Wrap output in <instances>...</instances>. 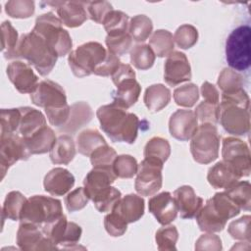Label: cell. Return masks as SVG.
I'll list each match as a JSON object with an SVG mask.
<instances>
[{
  "instance_id": "1",
  "label": "cell",
  "mask_w": 251,
  "mask_h": 251,
  "mask_svg": "<svg viewBox=\"0 0 251 251\" xmlns=\"http://www.w3.org/2000/svg\"><path fill=\"white\" fill-rule=\"evenodd\" d=\"M101 129L113 142L134 143L138 134V117L116 103L103 105L96 111Z\"/></svg>"
},
{
  "instance_id": "2",
  "label": "cell",
  "mask_w": 251,
  "mask_h": 251,
  "mask_svg": "<svg viewBox=\"0 0 251 251\" xmlns=\"http://www.w3.org/2000/svg\"><path fill=\"white\" fill-rule=\"evenodd\" d=\"M250 99L247 92L238 90L222 93L219 121L224 129L233 135H245L250 130Z\"/></svg>"
},
{
  "instance_id": "3",
  "label": "cell",
  "mask_w": 251,
  "mask_h": 251,
  "mask_svg": "<svg viewBox=\"0 0 251 251\" xmlns=\"http://www.w3.org/2000/svg\"><path fill=\"white\" fill-rule=\"evenodd\" d=\"M240 211V207L226 191L217 192L200 208L195 219L202 231L219 232L226 227L227 220L237 216Z\"/></svg>"
},
{
  "instance_id": "4",
  "label": "cell",
  "mask_w": 251,
  "mask_h": 251,
  "mask_svg": "<svg viewBox=\"0 0 251 251\" xmlns=\"http://www.w3.org/2000/svg\"><path fill=\"white\" fill-rule=\"evenodd\" d=\"M16 56L26 60L27 64L32 66L42 76L51 73L58 59L55 51L33 30L21 35Z\"/></svg>"
},
{
  "instance_id": "5",
  "label": "cell",
  "mask_w": 251,
  "mask_h": 251,
  "mask_svg": "<svg viewBox=\"0 0 251 251\" xmlns=\"http://www.w3.org/2000/svg\"><path fill=\"white\" fill-rule=\"evenodd\" d=\"M63 215V208L59 199L45 195H33L25 203L20 221L21 223L33 224L43 229Z\"/></svg>"
},
{
  "instance_id": "6",
  "label": "cell",
  "mask_w": 251,
  "mask_h": 251,
  "mask_svg": "<svg viewBox=\"0 0 251 251\" xmlns=\"http://www.w3.org/2000/svg\"><path fill=\"white\" fill-rule=\"evenodd\" d=\"M61 20L52 12L38 16L35 20L33 31L40 35L55 51L58 57L71 53L73 40L68 30L63 28Z\"/></svg>"
},
{
  "instance_id": "7",
  "label": "cell",
  "mask_w": 251,
  "mask_h": 251,
  "mask_svg": "<svg viewBox=\"0 0 251 251\" xmlns=\"http://www.w3.org/2000/svg\"><path fill=\"white\" fill-rule=\"evenodd\" d=\"M190 140V152L195 162L207 165L219 157L221 135L215 125L201 124Z\"/></svg>"
},
{
  "instance_id": "8",
  "label": "cell",
  "mask_w": 251,
  "mask_h": 251,
  "mask_svg": "<svg viewBox=\"0 0 251 251\" xmlns=\"http://www.w3.org/2000/svg\"><path fill=\"white\" fill-rule=\"evenodd\" d=\"M107 51L103 45L96 41H89L71 51L68 63L73 74L77 77L92 75L97 66L106 58Z\"/></svg>"
},
{
  "instance_id": "9",
  "label": "cell",
  "mask_w": 251,
  "mask_h": 251,
  "mask_svg": "<svg viewBox=\"0 0 251 251\" xmlns=\"http://www.w3.org/2000/svg\"><path fill=\"white\" fill-rule=\"evenodd\" d=\"M251 28L247 25L234 28L226 40V60L234 71H245L250 67Z\"/></svg>"
},
{
  "instance_id": "10",
  "label": "cell",
  "mask_w": 251,
  "mask_h": 251,
  "mask_svg": "<svg viewBox=\"0 0 251 251\" xmlns=\"http://www.w3.org/2000/svg\"><path fill=\"white\" fill-rule=\"evenodd\" d=\"M223 161L230 166L241 177L248 176L251 172V157L247 143L237 137L228 136L223 140Z\"/></svg>"
},
{
  "instance_id": "11",
  "label": "cell",
  "mask_w": 251,
  "mask_h": 251,
  "mask_svg": "<svg viewBox=\"0 0 251 251\" xmlns=\"http://www.w3.org/2000/svg\"><path fill=\"white\" fill-rule=\"evenodd\" d=\"M164 164L162 162L144 158L138 165V171L134 182L136 192L140 196H153L163 184Z\"/></svg>"
},
{
  "instance_id": "12",
  "label": "cell",
  "mask_w": 251,
  "mask_h": 251,
  "mask_svg": "<svg viewBox=\"0 0 251 251\" xmlns=\"http://www.w3.org/2000/svg\"><path fill=\"white\" fill-rule=\"evenodd\" d=\"M30 157L24 138L19 133H1L0 137V169L1 179L4 178L8 169L20 160Z\"/></svg>"
},
{
  "instance_id": "13",
  "label": "cell",
  "mask_w": 251,
  "mask_h": 251,
  "mask_svg": "<svg viewBox=\"0 0 251 251\" xmlns=\"http://www.w3.org/2000/svg\"><path fill=\"white\" fill-rule=\"evenodd\" d=\"M42 231L48 236L58 248L73 249L76 245L82 233L80 226L74 222H69L63 215L55 223L43 228Z\"/></svg>"
},
{
  "instance_id": "14",
  "label": "cell",
  "mask_w": 251,
  "mask_h": 251,
  "mask_svg": "<svg viewBox=\"0 0 251 251\" xmlns=\"http://www.w3.org/2000/svg\"><path fill=\"white\" fill-rule=\"evenodd\" d=\"M16 241L19 248L24 251L59 249L38 226L29 223L20 224Z\"/></svg>"
},
{
  "instance_id": "15",
  "label": "cell",
  "mask_w": 251,
  "mask_h": 251,
  "mask_svg": "<svg viewBox=\"0 0 251 251\" xmlns=\"http://www.w3.org/2000/svg\"><path fill=\"white\" fill-rule=\"evenodd\" d=\"M31 102L44 110L61 108L67 103V95L64 88L57 82L44 79L39 81L36 89L30 94Z\"/></svg>"
},
{
  "instance_id": "16",
  "label": "cell",
  "mask_w": 251,
  "mask_h": 251,
  "mask_svg": "<svg viewBox=\"0 0 251 251\" xmlns=\"http://www.w3.org/2000/svg\"><path fill=\"white\" fill-rule=\"evenodd\" d=\"M9 80L15 88L23 94L32 93L38 85V76L34 74L31 66L23 61H13L6 69Z\"/></svg>"
},
{
  "instance_id": "17",
  "label": "cell",
  "mask_w": 251,
  "mask_h": 251,
  "mask_svg": "<svg viewBox=\"0 0 251 251\" xmlns=\"http://www.w3.org/2000/svg\"><path fill=\"white\" fill-rule=\"evenodd\" d=\"M191 67L186 55L180 51H174L164 65V79L170 86H176L191 79Z\"/></svg>"
},
{
  "instance_id": "18",
  "label": "cell",
  "mask_w": 251,
  "mask_h": 251,
  "mask_svg": "<svg viewBox=\"0 0 251 251\" xmlns=\"http://www.w3.org/2000/svg\"><path fill=\"white\" fill-rule=\"evenodd\" d=\"M198 127V119L194 111L178 109L173 113L169 120L171 135L180 141L190 140Z\"/></svg>"
},
{
  "instance_id": "19",
  "label": "cell",
  "mask_w": 251,
  "mask_h": 251,
  "mask_svg": "<svg viewBox=\"0 0 251 251\" xmlns=\"http://www.w3.org/2000/svg\"><path fill=\"white\" fill-rule=\"evenodd\" d=\"M47 5H50L56 9L58 18L61 20L62 24L68 27L80 26L88 18L85 2H47Z\"/></svg>"
},
{
  "instance_id": "20",
  "label": "cell",
  "mask_w": 251,
  "mask_h": 251,
  "mask_svg": "<svg viewBox=\"0 0 251 251\" xmlns=\"http://www.w3.org/2000/svg\"><path fill=\"white\" fill-rule=\"evenodd\" d=\"M148 209L157 222L163 226L175 221L178 213L175 199L168 191L152 196L148 201Z\"/></svg>"
},
{
  "instance_id": "21",
  "label": "cell",
  "mask_w": 251,
  "mask_h": 251,
  "mask_svg": "<svg viewBox=\"0 0 251 251\" xmlns=\"http://www.w3.org/2000/svg\"><path fill=\"white\" fill-rule=\"evenodd\" d=\"M75 184L74 175L67 169L57 167L50 170L44 176V190L52 196H64Z\"/></svg>"
},
{
  "instance_id": "22",
  "label": "cell",
  "mask_w": 251,
  "mask_h": 251,
  "mask_svg": "<svg viewBox=\"0 0 251 251\" xmlns=\"http://www.w3.org/2000/svg\"><path fill=\"white\" fill-rule=\"evenodd\" d=\"M174 199L181 219H192L203 206L202 197L198 196L190 185H182L174 191Z\"/></svg>"
},
{
  "instance_id": "23",
  "label": "cell",
  "mask_w": 251,
  "mask_h": 251,
  "mask_svg": "<svg viewBox=\"0 0 251 251\" xmlns=\"http://www.w3.org/2000/svg\"><path fill=\"white\" fill-rule=\"evenodd\" d=\"M144 199L139 195L130 193L122 197L112 211L119 214L127 224H131L141 219L144 215Z\"/></svg>"
},
{
  "instance_id": "24",
  "label": "cell",
  "mask_w": 251,
  "mask_h": 251,
  "mask_svg": "<svg viewBox=\"0 0 251 251\" xmlns=\"http://www.w3.org/2000/svg\"><path fill=\"white\" fill-rule=\"evenodd\" d=\"M116 178L113 170L93 168L83 179L84 190L89 199L92 200L99 192L111 186Z\"/></svg>"
},
{
  "instance_id": "25",
  "label": "cell",
  "mask_w": 251,
  "mask_h": 251,
  "mask_svg": "<svg viewBox=\"0 0 251 251\" xmlns=\"http://www.w3.org/2000/svg\"><path fill=\"white\" fill-rule=\"evenodd\" d=\"M116 87L112 92L114 103L126 110L137 102L141 93V86L135 78L125 79L116 84Z\"/></svg>"
},
{
  "instance_id": "26",
  "label": "cell",
  "mask_w": 251,
  "mask_h": 251,
  "mask_svg": "<svg viewBox=\"0 0 251 251\" xmlns=\"http://www.w3.org/2000/svg\"><path fill=\"white\" fill-rule=\"evenodd\" d=\"M93 118V111L90 105L84 101L75 102L71 106V114L68 123L58 128L60 132L75 133L82 126L87 125Z\"/></svg>"
},
{
  "instance_id": "27",
  "label": "cell",
  "mask_w": 251,
  "mask_h": 251,
  "mask_svg": "<svg viewBox=\"0 0 251 251\" xmlns=\"http://www.w3.org/2000/svg\"><path fill=\"white\" fill-rule=\"evenodd\" d=\"M239 179L240 176L224 161H220L212 166L207 174L208 182L216 189H226Z\"/></svg>"
},
{
  "instance_id": "28",
  "label": "cell",
  "mask_w": 251,
  "mask_h": 251,
  "mask_svg": "<svg viewBox=\"0 0 251 251\" xmlns=\"http://www.w3.org/2000/svg\"><path fill=\"white\" fill-rule=\"evenodd\" d=\"M22 118L18 133L26 139L44 127L46 125V118L39 111L31 107H20Z\"/></svg>"
},
{
  "instance_id": "29",
  "label": "cell",
  "mask_w": 251,
  "mask_h": 251,
  "mask_svg": "<svg viewBox=\"0 0 251 251\" xmlns=\"http://www.w3.org/2000/svg\"><path fill=\"white\" fill-rule=\"evenodd\" d=\"M76 153L75 143L70 134H61L57 137L53 147L49 151V157L55 165L70 164Z\"/></svg>"
},
{
  "instance_id": "30",
  "label": "cell",
  "mask_w": 251,
  "mask_h": 251,
  "mask_svg": "<svg viewBox=\"0 0 251 251\" xmlns=\"http://www.w3.org/2000/svg\"><path fill=\"white\" fill-rule=\"evenodd\" d=\"M56 139L57 137L54 130L50 126H45L30 137L24 139V141L29 154L35 155L49 152Z\"/></svg>"
},
{
  "instance_id": "31",
  "label": "cell",
  "mask_w": 251,
  "mask_h": 251,
  "mask_svg": "<svg viewBox=\"0 0 251 251\" xmlns=\"http://www.w3.org/2000/svg\"><path fill=\"white\" fill-rule=\"evenodd\" d=\"M171 96V91L167 86L162 83H156L146 88L143 101L150 112L157 113L169 104Z\"/></svg>"
},
{
  "instance_id": "32",
  "label": "cell",
  "mask_w": 251,
  "mask_h": 251,
  "mask_svg": "<svg viewBox=\"0 0 251 251\" xmlns=\"http://www.w3.org/2000/svg\"><path fill=\"white\" fill-rule=\"evenodd\" d=\"M106 143L105 138L97 129L87 128L78 133L76 137V150L81 155L89 157L96 148Z\"/></svg>"
},
{
  "instance_id": "33",
  "label": "cell",
  "mask_w": 251,
  "mask_h": 251,
  "mask_svg": "<svg viewBox=\"0 0 251 251\" xmlns=\"http://www.w3.org/2000/svg\"><path fill=\"white\" fill-rule=\"evenodd\" d=\"M148 45L156 56L160 58L168 57L172 52H174V36L167 29H157L151 35Z\"/></svg>"
},
{
  "instance_id": "34",
  "label": "cell",
  "mask_w": 251,
  "mask_h": 251,
  "mask_svg": "<svg viewBox=\"0 0 251 251\" xmlns=\"http://www.w3.org/2000/svg\"><path fill=\"white\" fill-rule=\"evenodd\" d=\"M127 31L133 41L144 42L153 31L152 21L146 15H136L130 19Z\"/></svg>"
},
{
  "instance_id": "35",
  "label": "cell",
  "mask_w": 251,
  "mask_h": 251,
  "mask_svg": "<svg viewBox=\"0 0 251 251\" xmlns=\"http://www.w3.org/2000/svg\"><path fill=\"white\" fill-rule=\"evenodd\" d=\"M26 200L25 196L20 191L9 192L3 203L2 220L6 218L12 221H20L21 213Z\"/></svg>"
},
{
  "instance_id": "36",
  "label": "cell",
  "mask_w": 251,
  "mask_h": 251,
  "mask_svg": "<svg viewBox=\"0 0 251 251\" xmlns=\"http://www.w3.org/2000/svg\"><path fill=\"white\" fill-rule=\"evenodd\" d=\"M128 16L123 11L112 10L104 19L102 25L107 32V35L113 36L126 33L129 25Z\"/></svg>"
},
{
  "instance_id": "37",
  "label": "cell",
  "mask_w": 251,
  "mask_h": 251,
  "mask_svg": "<svg viewBox=\"0 0 251 251\" xmlns=\"http://www.w3.org/2000/svg\"><path fill=\"white\" fill-rule=\"evenodd\" d=\"M19 35L17 29L9 21H5L1 25V49L5 59L11 60L17 58L16 49L19 43Z\"/></svg>"
},
{
  "instance_id": "38",
  "label": "cell",
  "mask_w": 251,
  "mask_h": 251,
  "mask_svg": "<svg viewBox=\"0 0 251 251\" xmlns=\"http://www.w3.org/2000/svg\"><path fill=\"white\" fill-rule=\"evenodd\" d=\"M171 155V145L166 138L154 136L150 138L144 147V158L153 159L163 164Z\"/></svg>"
},
{
  "instance_id": "39",
  "label": "cell",
  "mask_w": 251,
  "mask_h": 251,
  "mask_svg": "<svg viewBox=\"0 0 251 251\" xmlns=\"http://www.w3.org/2000/svg\"><path fill=\"white\" fill-rule=\"evenodd\" d=\"M225 191L240 207L241 210L250 211L251 185L249 181L238 180L228 188L225 189Z\"/></svg>"
},
{
  "instance_id": "40",
  "label": "cell",
  "mask_w": 251,
  "mask_h": 251,
  "mask_svg": "<svg viewBox=\"0 0 251 251\" xmlns=\"http://www.w3.org/2000/svg\"><path fill=\"white\" fill-rule=\"evenodd\" d=\"M156 55L148 44H137L130 50L131 65L141 71L150 69L155 62Z\"/></svg>"
},
{
  "instance_id": "41",
  "label": "cell",
  "mask_w": 251,
  "mask_h": 251,
  "mask_svg": "<svg viewBox=\"0 0 251 251\" xmlns=\"http://www.w3.org/2000/svg\"><path fill=\"white\" fill-rule=\"evenodd\" d=\"M137 161L131 155H119L113 163V172L115 176L120 178H131L137 174Z\"/></svg>"
},
{
  "instance_id": "42",
  "label": "cell",
  "mask_w": 251,
  "mask_h": 251,
  "mask_svg": "<svg viewBox=\"0 0 251 251\" xmlns=\"http://www.w3.org/2000/svg\"><path fill=\"white\" fill-rule=\"evenodd\" d=\"M178 239V231L176 226L166 225L160 227L155 234L157 248L160 251L176 250V244Z\"/></svg>"
},
{
  "instance_id": "43",
  "label": "cell",
  "mask_w": 251,
  "mask_h": 251,
  "mask_svg": "<svg viewBox=\"0 0 251 251\" xmlns=\"http://www.w3.org/2000/svg\"><path fill=\"white\" fill-rule=\"evenodd\" d=\"M122 198V193L119 189L113 186L99 192L93 199L92 202L96 210L100 213L111 212L116 203Z\"/></svg>"
},
{
  "instance_id": "44",
  "label": "cell",
  "mask_w": 251,
  "mask_h": 251,
  "mask_svg": "<svg viewBox=\"0 0 251 251\" xmlns=\"http://www.w3.org/2000/svg\"><path fill=\"white\" fill-rule=\"evenodd\" d=\"M116 150L107 143L96 148L89 156L93 168L113 170V163L117 157Z\"/></svg>"
},
{
  "instance_id": "45",
  "label": "cell",
  "mask_w": 251,
  "mask_h": 251,
  "mask_svg": "<svg viewBox=\"0 0 251 251\" xmlns=\"http://www.w3.org/2000/svg\"><path fill=\"white\" fill-rule=\"evenodd\" d=\"M217 83L223 93L232 92L243 88V76L230 68H225L219 75Z\"/></svg>"
},
{
  "instance_id": "46",
  "label": "cell",
  "mask_w": 251,
  "mask_h": 251,
  "mask_svg": "<svg viewBox=\"0 0 251 251\" xmlns=\"http://www.w3.org/2000/svg\"><path fill=\"white\" fill-rule=\"evenodd\" d=\"M199 99V90L196 84L186 83L176 87L174 91V100L176 105L190 108L195 105Z\"/></svg>"
},
{
  "instance_id": "47",
  "label": "cell",
  "mask_w": 251,
  "mask_h": 251,
  "mask_svg": "<svg viewBox=\"0 0 251 251\" xmlns=\"http://www.w3.org/2000/svg\"><path fill=\"white\" fill-rule=\"evenodd\" d=\"M35 6L31 0H12L5 4L6 14L15 19H27L34 14Z\"/></svg>"
},
{
  "instance_id": "48",
  "label": "cell",
  "mask_w": 251,
  "mask_h": 251,
  "mask_svg": "<svg viewBox=\"0 0 251 251\" xmlns=\"http://www.w3.org/2000/svg\"><path fill=\"white\" fill-rule=\"evenodd\" d=\"M198 40V30L195 26L185 24L178 26L174 34V41L180 49L193 47Z\"/></svg>"
},
{
  "instance_id": "49",
  "label": "cell",
  "mask_w": 251,
  "mask_h": 251,
  "mask_svg": "<svg viewBox=\"0 0 251 251\" xmlns=\"http://www.w3.org/2000/svg\"><path fill=\"white\" fill-rule=\"evenodd\" d=\"M105 43L108 51L119 57L125 55L130 50L132 46V38L128 32L113 36L107 35L105 38Z\"/></svg>"
},
{
  "instance_id": "50",
  "label": "cell",
  "mask_w": 251,
  "mask_h": 251,
  "mask_svg": "<svg viewBox=\"0 0 251 251\" xmlns=\"http://www.w3.org/2000/svg\"><path fill=\"white\" fill-rule=\"evenodd\" d=\"M21 118L22 113L20 108L2 109L0 113L1 133H17Z\"/></svg>"
},
{
  "instance_id": "51",
  "label": "cell",
  "mask_w": 251,
  "mask_h": 251,
  "mask_svg": "<svg viewBox=\"0 0 251 251\" xmlns=\"http://www.w3.org/2000/svg\"><path fill=\"white\" fill-rule=\"evenodd\" d=\"M250 220L249 215H244L238 220L232 221L227 227V232L233 239L250 241Z\"/></svg>"
},
{
  "instance_id": "52",
  "label": "cell",
  "mask_w": 251,
  "mask_h": 251,
  "mask_svg": "<svg viewBox=\"0 0 251 251\" xmlns=\"http://www.w3.org/2000/svg\"><path fill=\"white\" fill-rule=\"evenodd\" d=\"M195 114L198 121L201 124H217L219 122V113H220V103L215 104L207 101H202L195 109Z\"/></svg>"
},
{
  "instance_id": "53",
  "label": "cell",
  "mask_w": 251,
  "mask_h": 251,
  "mask_svg": "<svg viewBox=\"0 0 251 251\" xmlns=\"http://www.w3.org/2000/svg\"><path fill=\"white\" fill-rule=\"evenodd\" d=\"M127 223L116 212L111 211L104 218V227L113 237H119L125 234L127 229Z\"/></svg>"
},
{
  "instance_id": "54",
  "label": "cell",
  "mask_w": 251,
  "mask_h": 251,
  "mask_svg": "<svg viewBox=\"0 0 251 251\" xmlns=\"http://www.w3.org/2000/svg\"><path fill=\"white\" fill-rule=\"evenodd\" d=\"M89 200L90 199L86 194L84 187H77L68 193L65 198V204L67 210L70 213H74L83 209Z\"/></svg>"
},
{
  "instance_id": "55",
  "label": "cell",
  "mask_w": 251,
  "mask_h": 251,
  "mask_svg": "<svg viewBox=\"0 0 251 251\" xmlns=\"http://www.w3.org/2000/svg\"><path fill=\"white\" fill-rule=\"evenodd\" d=\"M85 8L89 19L96 24H102L109 12L114 10L112 4L108 1L85 2Z\"/></svg>"
},
{
  "instance_id": "56",
  "label": "cell",
  "mask_w": 251,
  "mask_h": 251,
  "mask_svg": "<svg viewBox=\"0 0 251 251\" xmlns=\"http://www.w3.org/2000/svg\"><path fill=\"white\" fill-rule=\"evenodd\" d=\"M45 113L50 125L60 128L64 126L69 121L71 114V106L66 105L61 108L47 109L45 110Z\"/></svg>"
},
{
  "instance_id": "57",
  "label": "cell",
  "mask_w": 251,
  "mask_h": 251,
  "mask_svg": "<svg viewBox=\"0 0 251 251\" xmlns=\"http://www.w3.org/2000/svg\"><path fill=\"white\" fill-rule=\"evenodd\" d=\"M121 63L122 62L118 56L107 51V56L105 60L96 67L93 74L100 76H111L121 65Z\"/></svg>"
},
{
  "instance_id": "58",
  "label": "cell",
  "mask_w": 251,
  "mask_h": 251,
  "mask_svg": "<svg viewBox=\"0 0 251 251\" xmlns=\"http://www.w3.org/2000/svg\"><path fill=\"white\" fill-rule=\"evenodd\" d=\"M222 240L221 238L213 234L211 232H207L205 234L200 235V237L196 240L195 250H212L219 251L222 250Z\"/></svg>"
},
{
  "instance_id": "59",
  "label": "cell",
  "mask_w": 251,
  "mask_h": 251,
  "mask_svg": "<svg viewBox=\"0 0 251 251\" xmlns=\"http://www.w3.org/2000/svg\"><path fill=\"white\" fill-rule=\"evenodd\" d=\"M113 83L116 85L119 82L127 79V78H135V72L133 71L132 67L128 64L121 63L115 73L111 75Z\"/></svg>"
},
{
  "instance_id": "60",
  "label": "cell",
  "mask_w": 251,
  "mask_h": 251,
  "mask_svg": "<svg viewBox=\"0 0 251 251\" xmlns=\"http://www.w3.org/2000/svg\"><path fill=\"white\" fill-rule=\"evenodd\" d=\"M201 94L204 98V101L219 104L220 103V93L217 87L210 83L209 81H204L201 85Z\"/></svg>"
}]
</instances>
